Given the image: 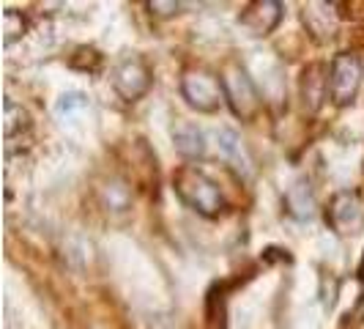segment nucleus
<instances>
[{"mask_svg":"<svg viewBox=\"0 0 364 329\" xmlns=\"http://www.w3.org/2000/svg\"><path fill=\"white\" fill-rule=\"evenodd\" d=\"M173 189L181 198V203H186L195 214H200L205 219H214L225 212V195L217 187V182L203 173L200 167L195 164H183L176 170L173 176Z\"/></svg>","mask_w":364,"mask_h":329,"instance_id":"obj_1","label":"nucleus"},{"mask_svg":"<svg viewBox=\"0 0 364 329\" xmlns=\"http://www.w3.org/2000/svg\"><path fill=\"white\" fill-rule=\"evenodd\" d=\"M219 80H222V91H225V105L230 108V113L241 121H255L263 108V99H260L252 74L238 61H230L219 72Z\"/></svg>","mask_w":364,"mask_h":329,"instance_id":"obj_2","label":"nucleus"},{"mask_svg":"<svg viewBox=\"0 0 364 329\" xmlns=\"http://www.w3.org/2000/svg\"><path fill=\"white\" fill-rule=\"evenodd\" d=\"M364 83V63L356 53L334 55L328 66V99L334 108H348L359 96Z\"/></svg>","mask_w":364,"mask_h":329,"instance_id":"obj_3","label":"nucleus"},{"mask_svg":"<svg viewBox=\"0 0 364 329\" xmlns=\"http://www.w3.org/2000/svg\"><path fill=\"white\" fill-rule=\"evenodd\" d=\"M181 96L198 113H217L225 102L222 80L205 66H189L181 72Z\"/></svg>","mask_w":364,"mask_h":329,"instance_id":"obj_4","label":"nucleus"},{"mask_svg":"<svg viewBox=\"0 0 364 329\" xmlns=\"http://www.w3.org/2000/svg\"><path fill=\"white\" fill-rule=\"evenodd\" d=\"M326 222L337 236H359L364 231V201L359 192L343 189L326 206Z\"/></svg>","mask_w":364,"mask_h":329,"instance_id":"obj_5","label":"nucleus"},{"mask_svg":"<svg viewBox=\"0 0 364 329\" xmlns=\"http://www.w3.org/2000/svg\"><path fill=\"white\" fill-rule=\"evenodd\" d=\"M112 88L129 105L137 102V99H143L148 93V88H151V69H148L146 61L137 58V55L124 58L115 66V72H112Z\"/></svg>","mask_w":364,"mask_h":329,"instance_id":"obj_6","label":"nucleus"},{"mask_svg":"<svg viewBox=\"0 0 364 329\" xmlns=\"http://www.w3.org/2000/svg\"><path fill=\"white\" fill-rule=\"evenodd\" d=\"M282 3L279 0H252L241 9L238 14V25L255 38L269 36L274 28L282 22Z\"/></svg>","mask_w":364,"mask_h":329,"instance_id":"obj_7","label":"nucleus"},{"mask_svg":"<svg viewBox=\"0 0 364 329\" xmlns=\"http://www.w3.org/2000/svg\"><path fill=\"white\" fill-rule=\"evenodd\" d=\"M337 3H307L301 9V22L307 25L312 36L318 41H328L340 28V14L334 11Z\"/></svg>","mask_w":364,"mask_h":329,"instance_id":"obj_8","label":"nucleus"},{"mask_svg":"<svg viewBox=\"0 0 364 329\" xmlns=\"http://www.w3.org/2000/svg\"><path fill=\"white\" fill-rule=\"evenodd\" d=\"M301 99L310 113H318V108L328 99V69L323 63H310L301 72Z\"/></svg>","mask_w":364,"mask_h":329,"instance_id":"obj_9","label":"nucleus"},{"mask_svg":"<svg viewBox=\"0 0 364 329\" xmlns=\"http://www.w3.org/2000/svg\"><path fill=\"white\" fill-rule=\"evenodd\" d=\"M170 135H173V146L183 160H200L205 154V135L195 121H178Z\"/></svg>","mask_w":364,"mask_h":329,"instance_id":"obj_10","label":"nucleus"},{"mask_svg":"<svg viewBox=\"0 0 364 329\" xmlns=\"http://www.w3.org/2000/svg\"><path fill=\"white\" fill-rule=\"evenodd\" d=\"M285 212L296 219H312L318 214V201H315V192H312L310 182H296L293 187H288L285 192Z\"/></svg>","mask_w":364,"mask_h":329,"instance_id":"obj_11","label":"nucleus"},{"mask_svg":"<svg viewBox=\"0 0 364 329\" xmlns=\"http://www.w3.org/2000/svg\"><path fill=\"white\" fill-rule=\"evenodd\" d=\"M28 129H31L28 110L17 105V102H11V99H6V105H3V135H6V140L17 137V135L28 132Z\"/></svg>","mask_w":364,"mask_h":329,"instance_id":"obj_12","label":"nucleus"},{"mask_svg":"<svg viewBox=\"0 0 364 329\" xmlns=\"http://www.w3.org/2000/svg\"><path fill=\"white\" fill-rule=\"evenodd\" d=\"M217 140H219V151L225 160L236 164L238 170H247V157H244V148H241V140L233 129H219L217 132Z\"/></svg>","mask_w":364,"mask_h":329,"instance_id":"obj_13","label":"nucleus"},{"mask_svg":"<svg viewBox=\"0 0 364 329\" xmlns=\"http://www.w3.org/2000/svg\"><path fill=\"white\" fill-rule=\"evenodd\" d=\"M99 192H102L105 206H109L112 212H127L129 203H132V192H129V187L124 182H118V179H109L105 187H99Z\"/></svg>","mask_w":364,"mask_h":329,"instance_id":"obj_14","label":"nucleus"},{"mask_svg":"<svg viewBox=\"0 0 364 329\" xmlns=\"http://www.w3.org/2000/svg\"><path fill=\"white\" fill-rule=\"evenodd\" d=\"M28 28H31V25H28V19H25L22 11L6 9V14H3V44H6V47H11L14 41L25 38Z\"/></svg>","mask_w":364,"mask_h":329,"instance_id":"obj_15","label":"nucleus"},{"mask_svg":"<svg viewBox=\"0 0 364 329\" xmlns=\"http://www.w3.org/2000/svg\"><path fill=\"white\" fill-rule=\"evenodd\" d=\"M69 66L77 69V72H99L102 55H99V50H93V47H80V50L72 55Z\"/></svg>","mask_w":364,"mask_h":329,"instance_id":"obj_16","label":"nucleus"},{"mask_svg":"<svg viewBox=\"0 0 364 329\" xmlns=\"http://www.w3.org/2000/svg\"><path fill=\"white\" fill-rule=\"evenodd\" d=\"M91 108V102H88V96L85 93H63L60 99H58V105H55V113L58 115H74V113H85V110Z\"/></svg>","mask_w":364,"mask_h":329,"instance_id":"obj_17","label":"nucleus"},{"mask_svg":"<svg viewBox=\"0 0 364 329\" xmlns=\"http://www.w3.org/2000/svg\"><path fill=\"white\" fill-rule=\"evenodd\" d=\"M146 9L154 17L167 19V17H176L181 11V3H176V0H148Z\"/></svg>","mask_w":364,"mask_h":329,"instance_id":"obj_18","label":"nucleus"},{"mask_svg":"<svg viewBox=\"0 0 364 329\" xmlns=\"http://www.w3.org/2000/svg\"><path fill=\"white\" fill-rule=\"evenodd\" d=\"M359 283H362V313H364V261L359 266Z\"/></svg>","mask_w":364,"mask_h":329,"instance_id":"obj_19","label":"nucleus"}]
</instances>
